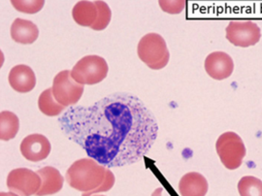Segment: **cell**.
<instances>
[{
  "mask_svg": "<svg viewBox=\"0 0 262 196\" xmlns=\"http://www.w3.org/2000/svg\"><path fill=\"white\" fill-rule=\"evenodd\" d=\"M69 140L107 168L144 159L158 138L154 114L130 94H110L91 106H72L58 119Z\"/></svg>",
  "mask_w": 262,
  "mask_h": 196,
  "instance_id": "1",
  "label": "cell"
},
{
  "mask_svg": "<svg viewBox=\"0 0 262 196\" xmlns=\"http://www.w3.org/2000/svg\"><path fill=\"white\" fill-rule=\"evenodd\" d=\"M106 171L107 168L94 159H79L66 171V182L76 190L88 193L103 184Z\"/></svg>",
  "mask_w": 262,
  "mask_h": 196,
  "instance_id": "2",
  "label": "cell"
},
{
  "mask_svg": "<svg viewBox=\"0 0 262 196\" xmlns=\"http://www.w3.org/2000/svg\"><path fill=\"white\" fill-rule=\"evenodd\" d=\"M137 54L141 60L152 70H160L168 64L170 59L167 44L158 33H148L141 38Z\"/></svg>",
  "mask_w": 262,
  "mask_h": 196,
  "instance_id": "3",
  "label": "cell"
},
{
  "mask_svg": "<svg viewBox=\"0 0 262 196\" xmlns=\"http://www.w3.org/2000/svg\"><path fill=\"white\" fill-rule=\"evenodd\" d=\"M215 150L222 163L228 170L239 168L247 154L242 138L232 131L225 132L217 138Z\"/></svg>",
  "mask_w": 262,
  "mask_h": 196,
  "instance_id": "4",
  "label": "cell"
},
{
  "mask_svg": "<svg viewBox=\"0 0 262 196\" xmlns=\"http://www.w3.org/2000/svg\"><path fill=\"white\" fill-rule=\"evenodd\" d=\"M109 67L107 61L99 56H85L71 70V77L78 84H96L107 77Z\"/></svg>",
  "mask_w": 262,
  "mask_h": 196,
  "instance_id": "5",
  "label": "cell"
},
{
  "mask_svg": "<svg viewBox=\"0 0 262 196\" xmlns=\"http://www.w3.org/2000/svg\"><path fill=\"white\" fill-rule=\"evenodd\" d=\"M53 94L56 101L64 107L75 106L84 94V85L71 77V71L63 70L56 74L53 82Z\"/></svg>",
  "mask_w": 262,
  "mask_h": 196,
  "instance_id": "6",
  "label": "cell"
},
{
  "mask_svg": "<svg viewBox=\"0 0 262 196\" xmlns=\"http://www.w3.org/2000/svg\"><path fill=\"white\" fill-rule=\"evenodd\" d=\"M41 187L42 178L37 172L30 169H14L8 174L7 187L18 195H36Z\"/></svg>",
  "mask_w": 262,
  "mask_h": 196,
  "instance_id": "7",
  "label": "cell"
},
{
  "mask_svg": "<svg viewBox=\"0 0 262 196\" xmlns=\"http://www.w3.org/2000/svg\"><path fill=\"white\" fill-rule=\"evenodd\" d=\"M226 39L236 47L248 48L256 45L261 38V29L253 21H229L225 28Z\"/></svg>",
  "mask_w": 262,
  "mask_h": 196,
  "instance_id": "8",
  "label": "cell"
},
{
  "mask_svg": "<svg viewBox=\"0 0 262 196\" xmlns=\"http://www.w3.org/2000/svg\"><path fill=\"white\" fill-rule=\"evenodd\" d=\"M23 157L27 160L38 162L47 159L52 145L47 137L42 134H30L21 141L19 146Z\"/></svg>",
  "mask_w": 262,
  "mask_h": 196,
  "instance_id": "9",
  "label": "cell"
},
{
  "mask_svg": "<svg viewBox=\"0 0 262 196\" xmlns=\"http://www.w3.org/2000/svg\"><path fill=\"white\" fill-rule=\"evenodd\" d=\"M207 74L217 81L230 77L234 70L232 57L225 52H214L208 55L204 62Z\"/></svg>",
  "mask_w": 262,
  "mask_h": 196,
  "instance_id": "10",
  "label": "cell"
},
{
  "mask_svg": "<svg viewBox=\"0 0 262 196\" xmlns=\"http://www.w3.org/2000/svg\"><path fill=\"white\" fill-rule=\"evenodd\" d=\"M9 84L11 88L20 94L31 92L36 85V76L28 66L19 64L10 70Z\"/></svg>",
  "mask_w": 262,
  "mask_h": 196,
  "instance_id": "11",
  "label": "cell"
},
{
  "mask_svg": "<svg viewBox=\"0 0 262 196\" xmlns=\"http://www.w3.org/2000/svg\"><path fill=\"white\" fill-rule=\"evenodd\" d=\"M209 185L206 178L197 172H189L184 175L179 183L181 196H206Z\"/></svg>",
  "mask_w": 262,
  "mask_h": 196,
  "instance_id": "12",
  "label": "cell"
},
{
  "mask_svg": "<svg viewBox=\"0 0 262 196\" xmlns=\"http://www.w3.org/2000/svg\"><path fill=\"white\" fill-rule=\"evenodd\" d=\"M38 174L42 178V187L36 196H48L56 194L63 187L64 178L60 172L52 166L39 169Z\"/></svg>",
  "mask_w": 262,
  "mask_h": 196,
  "instance_id": "13",
  "label": "cell"
},
{
  "mask_svg": "<svg viewBox=\"0 0 262 196\" xmlns=\"http://www.w3.org/2000/svg\"><path fill=\"white\" fill-rule=\"evenodd\" d=\"M10 33L11 37L15 42L28 45L34 43L37 40L39 29L34 23L28 19L18 18L12 24Z\"/></svg>",
  "mask_w": 262,
  "mask_h": 196,
  "instance_id": "14",
  "label": "cell"
},
{
  "mask_svg": "<svg viewBox=\"0 0 262 196\" xmlns=\"http://www.w3.org/2000/svg\"><path fill=\"white\" fill-rule=\"evenodd\" d=\"M98 16V10L95 2L79 1L72 10V17L81 27L93 28Z\"/></svg>",
  "mask_w": 262,
  "mask_h": 196,
  "instance_id": "15",
  "label": "cell"
},
{
  "mask_svg": "<svg viewBox=\"0 0 262 196\" xmlns=\"http://www.w3.org/2000/svg\"><path fill=\"white\" fill-rule=\"evenodd\" d=\"M19 129L18 116L10 111H2L0 114V138L1 140L14 139Z\"/></svg>",
  "mask_w": 262,
  "mask_h": 196,
  "instance_id": "16",
  "label": "cell"
},
{
  "mask_svg": "<svg viewBox=\"0 0 262 196\" xmlns=\"http://www.w3.org/2000/svg\"><path fill=\"white\" fill-rule=\"evenodd\" d=\"M38 107L39 110L48 117H56L63 112L66 108L56 101L52 89H48L40 94Z\"/></svg>",
  "mask_w": 262,
  "mask_h": 196,
  "instance_id": "17",
  "label": "cell"
},
{
  "mask_svg": "<svg viewBox=\"0 0 262 196\" xmlns=\"http://www.w3.org/2000/svg\"><path fill=\"white\" fill-rule=\"evenodd\" d=\"M238 191L240 196H262V181L253 176L241 178Z\"/></svg>",
  "mask_w": 262,
  "mask_h": 196,
  "instance_id": "18",
  "label": "cell"
},
{
  "mask_svg": "<svg viewBox=\"0 0 262 196\" xmlns=\"http://www.w3.org/2000/svg\"><path fill=\"white\" fill-rule=\"evenodd\" d=\"M96 6H97V10H98V16H97V19L95 21L94 26H93V29L94 30H103L105 28H107L111 21V18H112V12L109 7V5L104 2V1H94Z\"/></svg>",
  "mask_w": 262,
  "mask_h": 196,
  "instance_id": "19",
  "label": "cell"
},
{
  "mask_svg": "<svg viewBox=\"0 0 262 196\" xmlns=\"http://www.w3.org/2000/svg\"><path fill=\"white\" fill-rule=\"evenodd\" d=\"M11 4L17 11L26 14H35L41 11L45 1L34 0V1H24V0H12Z\"/></svg>",
  "mask_w": 262,
  "mask_h": 196,
  "instance_id": "20",
  "label": "cell"
},
{
  "mask_svg": "<svg viewBox=\"0 0 262 196\" xmlns=\"http://www.w3.org/2000/svg\"><path fill=\"white\" fill-rule=\"evenodd\" d=\"M115 182H116V178L115 175L113 174L112 171L110 169L107 168L106 171V177L104 180L103 184L99 187H97L96 189H94L91 192H88V193H83L82 196H92L94 194H97V193H100V192H105V191H109L115 185Z\"/></svg>",
  "mask_w": 262,
  "mask_h": 196,
  "instance_id": "21",
  "label": "cell"
},
{
  "mask_svg": "<svg viewBox=\"0 0 262 196\" xmlns=\"http://www.w3.org/2000/svg\"><path fill=\"white\" fill-rule=\"evenodd\" d=\"M160 8L169 14H180L186 7V1H159Z\"/></svg>",
  "mask_w": 262,
  "mask_h": 196,
  "instance_id": "22",
  "label": "cell"
},
{
  "mask_svg": "<svg viewBox=\"0 0 262 196\" xmlns=\"http://www.w3.org/2000/svg\"><path fill=\"white\" fill-rule=\"evenodd\" d=\"M0 196H19L17 194V193H15V192H12V191H9V192H1L0 193Z\"/></svg>",
  "mask_w": 262,
  "mask_h": 196,
  "instance_id": "23",
  "label": "cell"
},
{
  "mask_svg": "<svg viewBox=\"0 0 262 196\" xmlns=\"http://www.w3.org/2000/svg\"><path fill=\"white\" fill-rule=\"evenodd\" d=\"M160 192H162V188H159L158 190H156V191L152 193V196H159Z\"/></svg>",
  "mask_w": 262,
  "mask_h": 196,
  "instance_id": "24",
  "label": "cell"
},
{
  "mask_svg": "<svg viewBox=\"0 0 262 196\" xmlns=\"http://www.w3.org/2000/svg\"><path fill=\"white\" fill-rule=\"evenodd\" d=\"M92 196H105V195H96V194H94V195H92Z\"/></svg>",
  "mask_w": 262,
  "mask_h": 196,
  "instance_id": "25",
  "label": "cell"
}]
</instances>
